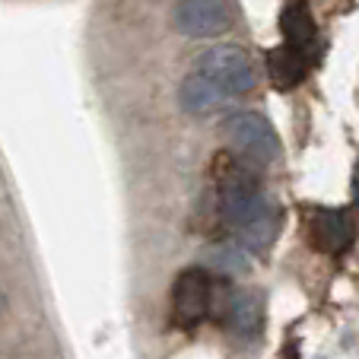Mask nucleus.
Instances as JSON below:
<instances>
[{
	"instance_id": "obj_1",
	"label": "nucleus",
	"mask_w": 359,
	"mask_h": 359,
	"mask_svg": "<svg viewBox=\"0 0 359 359\" xmlns=\"http://www.w3.org/2000/svg\"><path fill=\"white\" fill-rule=\"evenodd\" d=\"M213 178L219 188V213L226 226L238 232V245L251 251H267L280 232V213L264 197L255 165L242 156L219 153L213 159Z\"/></svg>"
},
{
	"instance_id": "obj_2",
	"label": "nucleus",
	"mask_w": 359,
	"mask_h": 359,
	"mask_svg": "<svg viewBox=\"0 0 359 359\" xmlns=\"http://www.w3.org/2000/svg\"><path fill=\"white\" fill-rule=\"evenodd\" d=\"M223 134L229 137L236 156H242L245 163H251V165L255 163L267 165L280 156V140H277L273 124L251 109L232 111V115L223 121Z\"/></svg>"
},
{
	"instance_id": "obj_3",
	"label": "nucleus",
	"mask_w": 359,
	"mask_h": 359,
	"mask_svg": "<svg viewBox=\"0 0 359 359\" xmlns=\"http://www.w3.org/2000/svg\"><path fill=\"white\" fill-rule=\"evenodd\" d=\"M197 74L217 83L223 93L242 95L251 93L258 76H255V64L238 45H213L197 57Z\"/></svg>"
},
{
	"instance_id": "obj_4",
	"label": "nucleus",
	"mask_w": 359,
	"mask_h": 359,
	"mask_svg": "<svg viewBox=\"0 0 359 359\" xmlns=\"http://www.w3.org/2000/svg\"><path fill=\"white\" fill-rule=\"evenodd\" d=\"M213 309V280L203 267H188L172 286V321L178 327H197Z\"/></svg>"
},
{
	"instance_id": "obj_5",
	"label": "nucleus",
	"mask_w": 359,
	"mask_h": 359,
	"mask_svg": "<svg viewBox=\"0 0 359 359\" xmlns=\"http://www.w3.org/2000/svg\"><path fill=\"white\" fill-rule=\"evenodd\" d=\"M172 20H175L178 32L188 39H210L219 35L229 26V4L223 0H182L172 7Z\"/></svg>"
},
{
	"instance_id": "obj_6",
	"label": "nucleus",
	"mask_w": 359,
	"mask_h": 359,
	"mask_svg": "<svg viewBox=\"0 0 359 359\" xmlns=\"http://www.w3.org/2000/svg\"><path fill=\"white\" fill-rule=\"evenodd\" d=\"M223 321L238 340H258L264 331V296L258 290L229 292L223 309Z\"/></svg>"
},
{
	"instance_id": "obj_7",
	"label": "nucleus",
	"mask_w": 359,
	"mask_h": 359,
	"mask_svg": "<svg viewBox=\"0 0 359 359\" xmlns=\"http://www.w3.org/2000/svg\"><path fill=\"white\" fill-rule=\"evenodd\" d=\"M356 238V226H353V217L346 210H334V207H321L312 217V245L321 251V255H344L346 248Z\"/></svg>"
},
{
	"instance_id": "obj_8",
	"label": "nucleus",
	"mask_w": 359,
	"mask_h": 359,
	"mask_svg": "<svg viewBox=\"0 0 359 359\" xmlns=\"http://www.w3.org/2000/svg\"><path fill=\"white\" fill-rule=\"evenodd\" d=\"M280 32H283L286 48H292L296 55H302L312 64L318 55V26L309 10V4H286L280 13Z\"/></svg>"
},
{
	"instance_id": "obj_9",
	"label": "nucleus",
	"mask_w": 359,
	"mask_h": 359,
	"mask_svg": "<svg viewBox=\"0 0 359 359\" xmlns=\"http://www.w3.org/2000/svg\"><path fill=\"white\" fill-rule=\"evenodd\" d=\"M229 99H232L229 93H223L217 83H210L207 76H201V74L184 76L182 86H178V105H182L188 115H194V118L217 115V111H223L226 105H229Z\"/></svg>"
},
{
	"instance_id": "obj_10",
	"label": "nucleus",
	"mask_w": 359,
	"mask_h": 359,
	"mask_svg": "<svg viewBox=\"0 0 359 359\" xmlns=\"http://www.w3.org/2000/svg\"><path fill=\"white\" fill-rule=\"evenodd\" d=\"M309 74V61L302 55H296L292 48L280 45V48H271L267 51V76L277 89H292L305 80Z\"/></svg>"
},
{
	"instance_id": "obj_11",
	"label": "nucleus",
	"mask_w": 359,
	"mask_h": 359,
	"mask_svg": "<svg viewBox=\"0 0 359 359\" xmlns=\"http://www.w3.org/2000/svg\"><path fill=\"white\" fill-rule=\"evenodd\" d=\"M213 261H217L219 271L226 273H245L248 271V255L242 251V245H223V248L213 251Z\"/></svg>"
},
{
	"instance_id": "obj_12",
	"label": "nucleus",
	"mask_w": 359,
	"mask_h": 359,
	"mask_svg": "<svg viewBox=\"0 0 359 359\" xmlns=\"http://www.w3.org/2000/svg\"><path fill=\"white\" fill-rule=\"evenodd\" d=\"M353 207H356V210H359V178H356V182H353Z\"/></svg>"
}]
</instances>
